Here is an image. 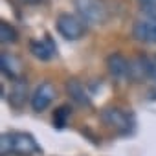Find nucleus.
Segmentation results:
<instances>
[{
	"label": "nucleus",
	"instance_id": "obj_1",
	"mask_svg": "<svg viewBox=\"0 0 156 156\" xmlns=\"http://www.w3.org/2000/svg\"><path fill=\"white\" fill-rule=\"evenodd\" d=\"M0 151H2V156H35L42 152L37 140L30 132L22 130L4 132L0 140Z\"/></svg>",
	"mask_w": 156,
	"mask_h": 156
},
{
	"label": "nucleus",
	"instance_id": "obj_2",
	"mask_svg": "<svg viewBox=\"0 0 156 156\" xmlns=\"http://www.w3.org/2000/svg\"><path fill=\"white\" fill-rule=\"evenodd\" d=\"M75 9L87 26H99L108 19V9L103 0H75Z\"/></svg>",
	"mask_w": 156,
	"mask_h": 156
},
{
	"label": "nucleus",
	"instance_id": "obj_3",
	"mask_svg": "<svg viewBox=\"0 0 156 156\" xmlns=\"http://www.w3.org/2000/svg\"><path fill=\"white\" fill-rule=\"evenodd\" d=\"M101 121L118 134H130L134 129V118L130 112L119 107H108L101 112Z\"/></svg>",
	"mask_w": 156,
	"mask_h": 156
},
{
	"label": "nucleus",
	"instance_id": "obj_4",
	"mask_svg": "<svg viewBox=\"0 0 156 156\" xmlns=\"http://www.w3.org/2000/svg\"><path fill=\"white\" fill-rule=\"evenodd\" d=\"M55 26H57V31L66 41H77L87 31V24L83 22V19L72 13H61L55 20Z\"/></svg>",
	"mask_w": 156,
	"mask_h": 156
},
{
	"label": "nucleus",
	"instance_id": "obj_5",
	"mask_svg": "<svg viewBox=\"0 0 156 156\" xmlns=\"http://www.w3.org/2000/svg\"><path fill=\"white\" fill-rule=\"evenodd\" d=\"M132 37L145 44H156V19L143 15L132 26Z\"/></svg>",
	"mask_w": 156,
	"mask_h": 156
},
{
	"label": "nucleus",
	"instance_id": "obj_6",
	"mask_svg": "<svg viewBox=\"0 0 156 156\" xmlns=\"http://www.w3.org/2000/svg\"><path fill=\"white\" fill-rule=\"evenodd\" d=\"M55 99V88L51 83H41L31 94V108L35 112L46 110Z\"/></svg>",
	"mask_w": 156,
	"mask_h": 156
},
{
	"label": "nucleus",
	"instance_id": "obj_7",
	"mask_svg": "<svg viewBox=\"0 0 156 156\" xmlns=\"http://www.w3.org/2000/svg\"><path fill=\"white\" fill-rule=\"evenodd\" d=\"M107 68L110 72V75L114 77V79H127V77H130V61H127L121 53H112L108 55L107 59Z\"/></svg>",
	"mask_w": 156,
	"mask_h": 156
},
{
	"label": "nucleus",
	"instance_id": "obj_8",
	"mask_svg": "<svg viewBox=\"0 0 156 156\" xmlns=\"http://www.w3.org/2000/svg\"><path fill=\"white\" fill-rule=\"evenodd\" d=\"M30 51H31V55L33 57H37V59H41V61H50L53 55H55V51H57V46H55V42L51 41V37H42V39H33L31 42H30Z\"/></svg>",
	"mask_w": 156,
	"mask_h": 156
},
{
	"label": "nucleus",
	"instance_id": "obj_9",
	"mask_svg": "<svg viewBox=\"0 0 156 156\" xmlns=\"http://www.w3.org/2000/svg\"><path fill=\"white\" fill-rule=\"evenodd\" d=\"M0 70L11 81L22 79V62L13 53H6V51L0 53Z\"/></svg>",
	"mask_w": 156,
	"mask_h": 156
},
{
	"label": "nucleus",
	"instance_id": "obj_10",
	"mask_svg": "<svg viewBox=\"0 0 156 156\" xmlns=\"http://www.w3.org/2000/svg\"><path fill=\"white\" fill-rule=\"evenodd\" d=\"M66 92L72 98V101H75L77 105H90V98L88 92L85 90V85L77 79H70L66 83Z\"/></svg>",
	"mask_w": 156,
	"mask_h": 156
},
{
	"label": "nucleus",
	"instance_id": "obj_11",
	"mask_svg": "<svg viewBox=\"0 0 156 156\" xmlns=\"http://www.w3.org/2000/svg\"><path fill=\"white\" fill-rule=\"evenodd\" d=\"M26 94H28V83L24 79H17L13 81L11 92H9V103L13 107H22V103L26 101Z\"/></svg>",
	"mask_w": 156,
	"mask_h": 156
},
{
	"label": "nucleus",
	"instance_id": "obj_12",
	"mask_svg": "<svg viewBox=\"0 0 156 156\" xmlns=\"http://www.w3.org/2000/svg\"><path fill=\"white\" fill-rule=\"evenodd\" d=\"M0 41H2V44H13L19 41V33L17 30L8 24V22H0Z\"/></svg>",
	"mask_w": 156,
	"mask_h": 156
},
{
	"label": "nucleus",
	"instance_id": "obj_13",
	"mask_svg": "<svg viewBox=\"0 0 156 156\" xmlns=\"http://www.w3.org/2000/svg\"><path fill=\"white\" fill-rule=\"evenodd\" d=\"M70 114H72V112H70V107H66V105L59 107V108L53 112V125H55L57 129H62V127L66 125Z\"/></svg>",
	"mask_w": 156,
	"mask_h": 156
},
{
	"label": "nucleus",
	"instance_id": "obj_14",
	"mask_svg": "<svg viewBox=\"0 0 156 156\" xmlns=\"http://www.w3.org/2000/svg\"><path fill=\"white\" fill-rule=\"evenodd\" d=\"M140 6H141L143 15L156 19V0H140Z\"/></svg>",
	"mask_w": 156,
	"mask_h": 156
},
{
	"label": "nucleus",
	"instance_id": "obj_15",
	"mask_svg": "<svg viewBox=\"0 0 156 156\" xmlns=\"http://www.w3.org/2000/svg\"><path fill=\"white\" fill-rule=\"evenodd\" d=\"M24 4H37V2H41V0H22Z\"/></svg>",
	"mask_w": 156,
	"mask_h": 156
}]
</instances>
